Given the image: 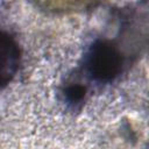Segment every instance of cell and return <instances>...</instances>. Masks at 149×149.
Segmentation results:
<instances>
[{"mask_svg": "<svg viewBox=\"0 0 149 149\" xmlns=\"http://www.w3.org/2000/svg\"><path fill=\"white\" fill-rule=\"evenodd\" d=\"M125 56L121 48L106 38L95 40L84 58V69L87 76L100 84H107L116 79L123 71Z\"/></svg>", "mask_w": 149, "mask_h": 149, "instance_id": "obj_1", "label": "cell"}, {"mask_svg": "<svg viewBox=\"0 0 149 149\" xmlns=\"http://www.w3.org/2000/svg\"><path fill=\"white\" fill-rule=\"evenodd\" d=\"M21 49L16 40L7 31L0 30V88L7 86L19 71Z\"/></svg>", "mask_w": 149, "mask_h": 149, "instance_id": "obj_2", "label": "cell"}, {"mask_svg": "<svg viewBox=\"0 0 149 149\" xmlns=\"http://www.w3.org/2000/svg\"><path fill=\"white\" fill-rule=\"evenodd\" d=\"M98 5H99L98 2H92V1H74V0L36 2V6H38L41 9L54 14H68V13L81 12L85 9H90L92 7L94 8Z\"/></svg>", "mask_w": 149, "mask_h": 149, "instance_id": "obj_3", "label": "cell"}, {"mask_svg": "<svg viewBox=\"0 0 149 149\" xmlns=\"http://www.w3.org/2000/svg\"><path fill=\"white\" fill-rule=\"evenodd\" d=\"M86 93H87L86 86L78 83L70 84L64 88V98L66 102L71 105H77L83 102L85 100Z\"/></svg>", "mask_w": 149, "mask_h": 149, "instance_id": "obj_4", "label": "cell"}]
</instances>
